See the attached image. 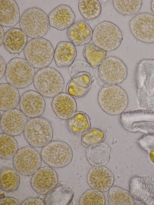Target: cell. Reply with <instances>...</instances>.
<instances>
[{"label": "cell", "mask_w": 154, "mask_h": 205, "mask_svg": "<svg viewBox=\"0 0 154 205\" xmlns=\"http://www.w3.org/2000/svg\"><path fill=\"white\" fill-rule=\"evenodd\" d=\"M135 76L139 106L154 109V59L140 60L137 64Z\"/></svg>", "instance_id": "1"}, {"label": "cell", "mask_w": 154, "mask_h": 205, "mask_svg": "<svg viewBox=\"0 0 154 205\" xmlns=\"http://www.w3.org/2000/svg\"><path fill=\"white\" fill-rule=\"evenodd\" d=\"M70 79L67 84V93L75 98L85 96L90 90L95 78L93 68L87 62L77 60L69 69Z\"/></svg>", "instance_id": "2"}, {"label": "cell", "mask_w": 154, "mask_h": 205, "mask_svg": "<svg viewBox=\"0 0 154 205\" xmlns=\"http://www.w3.org/2000/svg\"><path fill=\"white\" fill-rule=\"evenodd\" d=\"M127 67L119 58L115 56L106 57L97 67L95 78L97 84L103 87L118 85L127 78Z\"/></svg>", "instance_id": "3"}, {"label": "cell", "mask_w": 154, "mask_h": 205, "mask_svg": "<svg viewBox=\"0 0 154 205\" xmlns=\"http://www.w3.org/2000/svg\"><path fill=\"white\" fill-rule=\"evenodd\" d=\"M98 104L106 113L116 115L124 112L128 104V99L125 90L118 85L102 87L97 96Z\"/></svg>", "instance_id": "4"}, {"label": "cell", "mask_w": 154, "mask_h": 205, "mask_svg": "<svg viewBox=\"0 0 154 205\" xmlns=\"http://www.w3.org/2000/svg\"><path fill=\"white\" fill-rule=\"evenodd\" d=\"M33 83L36 91L47 98L54 97L61 93L64 86L61 74L54 68L48 67L35 73Z\"/></svg>", "instance_id": "5"}, {"label": "cell", "mask_w": 154, "mask_h": 205, "mask_svg": "<svg viewBox=\"0 0 154 205\" xmlns=\"http://www.w3.org/2000/svg\"><path fill=\"white\" fill-rule=\"evenodd\" d=\"M19 24L22 30L32 39L42 38L47 33L50 26L48 16L37 7L26 10L20 19Z\"/></svg>", "instance_id": "6"}, {"label": "cell", "mask_w": 154, "mask_h": 205, "mask_svg": "<svg viewBox=\"0 0 154 205\" xmlns=\"http://www.w3.org/2000/svg\"><path fill=\"white\" fill-rule=\"evenodd\" d=\"M26 59L34 68L48 67L54 58V50L51 43L42 38H33L28 42L24 50Z\"/></svg>", "instance_id": "7"}, {"label": "cell", "mask_w": 154, "mask_h": 205, "mask_svg": "<svg viewBox=\"0 0 154 205\" xmlns=\"http://www.w3.org/2000/svg\"><path fill=\"white\" fill-rule=\"evenodd\" d=\"M35 74V68L26 59L15 57L7 64L5 75L8 84L23 89L32 83Z\"/></svg>", "instance_id": "8"}, {"label": "cell", "mask_w": 154, "mask_h": 205, "mask_svg": "<svg viewBox=\"0 0 154 205\" xmlns=\"http://www.w3.org/2000/svg\"><path fill=\"white\" fill-rule=\"evenodd\" d=\"M120 122L123 128L130 133L142 132L154 135V110L142 109L124 112Z\"/></svg>", "instance_id": "9"}, {"label": "cell", "mask_w": 154, "mask_h": 205, "mask_svg": "<svg viewBox=\"0 0 154 205\" xmlns=\"http://www.w3.org/2000/svg\"><path fill=\"white\" fill-rule=\"evenodd\" d=\"M23 133L28 143L35 148L46 146L52 141L53 136V129L49 122L40 117L28 121Z\"/></svg>", "instance_id": "10"}, {"label": "cell", "mask_w": 154, "mask_h": 205, "mask_svg": "<svg viewBox=\"0 0 154 205\" xmlns=\"http://www.w3.org/2000/svg\"><path fill=\"white\" fill-rule=\"evenodd\" d=\"M123 39L119 28L110 21H105L99 23L93 30V43L107 52L117 49Z\"/></svg>", "instance_id": "11"}, {"label": "cell", "mask_w": 154, "mask_h": 205, "mask_svg": "<svg viewBox=\"0 0 154 205\" xmlns=\"http://www.w3.org/2000/svg\"><path fill=\"white\" fill-rule=\"evenodd\" d=\"M41 155L44 162L52 168H61L71 161L73 152L70 146L61 141H51L43 147Z\"/></svg>", "instance_id": "12"}, {"label": "cell", "mask_w": 154, "mask_h": 205, "mask_svg": "<svg viewBox=\"0 0 154 205\" xmlns=\"http://www.w3.org/2000/svg\"><path fill=\"white\" fill-rule=\"evenodd\" d=\"M42 158L32 147L26 146L20 149L13 160L14 167L18 173L24 176L33 175L40 167Z\"/></svg>", "instance_id": "13"}, {"label": "cell", "mask_w": 154, "mask_h": 205, "mask_svg": "<svg viewBox=\"0 0 154 205\" xmlns=\"http://www.w3.org/2000/svg\"><path fill=\"white\" fill-rule=\"evenodd\" d=\"M129 28L133 35L143 42L154 43V15L147 13L136 15L130 20Z\"/></svg>", "instance_id": "14"}, {"label": "cell", "mask_w": 154, "mask_h": 205, "mask_svg": "<svg viewBox=\"0 0 154 205\" xmlns=\"http://www.w3.org/2000/svg\"><path fill=\"white\" fill-rule=\"evenodd\" d=\"M129 191L132 196L147 205H154V176L134 177L130 181Z\"/></svg>", "instance_id": "15"}, {"label": "cell", "mask_w": 154, "mask_h": 205, "mask_svg": "<svg viewBox=\"0 0 154 205\" xmlns=\"http://www.w3.org/2000/svg\"><path fill=\"white\" fill-rule=\"evenodd\" d=\"M56 172L50 167L40 168L32 176L30 184L33 189L41 195H45L55 187L58 182Z\"/></svg>", "instance_id": "16"}, {"label": "cell", "mask_w": 154, "mask_h": 205, "mask_svg": "<svg viewBox=\"0 0 154 205\" xmlns=\"http://www.w3.org/2000/svg\"><path fill=\"white\" fill-rule=\"evenodd\" d=\"M27 117L20 110L14 109L5 111L1 118V129L11 136L19 135L23 132L28 121Z\"/></svg>", "instance_id": "17"}, {"label": "cell", "mask_w": 154, "mask_h": 205, "mask_svg": "<svg viewBox=\"0 0 154 205\" xmlns=\"http://www.w3.org/2000/svg\"><path fill=\"white\" fill-rule=\"evenodd\" d=\"M20 110L27 117H39L44 113L45 103L43 96L37 91L30 90L21 96L19 102Z\"/></svg>", "instance_id": "18"}, {"label": "cell", "mask_w": 154, "mask_h": 205, "mask_svg": "<svg viewBox=\"0 0 154 205\" xmlns=\"http://www.w3.org/2000/svg\"><path fill=\"white\" fill-rule=\"evenodd\" d=\"M88 184L92 189L102 192L108 191L112 186L114 177L111 171L103 166H94L88 172Z\"/></svg>", "instance_id": "19"}, {"label": "cell", "mask_w": 154, "mask_h": 205, "mask_svg": "<svg viewBox=\"0 0 154 205\" xmlns=\"http://www.w3.org/2000/svg\"><path fill=\"white\" fill-rule=\"evenodd\" d=\"M52 107L55 114L62 120H68L76 112L77 105L74 97L68 94L61 92L54 97Z\"/></svg>", "instance_id": "20"}, {"label": "cell", "mask_w": 154, "mask_h": 205, "mask_svg": "<svg viewBox=\"0 0 154 205\" xmlns=\"http://www.w3.org/2000/svg\"><path fill=\"white\" fill-rule=\"evenodd\" d=\"M48 18L51 27L61 31L69 28L74 23L75 15L69 6L61 5L51 11Z\"/></svg>", "instance_id": "21"}, {"label": "cell", "mask_w": 154, "mask_h": 205, "mask_svg": "<svg viewBox=\"0 0 154 205\" xmlns=\"http://www.w3.org/2000/svg\"><path fill=\"white\" fill-rule=\"evenodd\" d=\"M93 30L86 22L81 20L74 23L68 29L67 36L75 46L85 45L92 40Z\"/></svg>", "instance_id": "22"}, {"label": "cell", "mask_w": 154, "mask_h": 205, "mask_svg": "<svg viewBox=\"0 0 154 205\" xmlns=\"http://www.w3.org/2000/svg\"><path fill=\"white\" fill-rule=\"evenodd\" d=\"M28 36L21 29L14 28L5 34L3 44L10 53L17 54L24 50L28 41Z\"/></svg>", "instance_id": "23"}, {"label": "cell", "mask_w": 154, "mask_h": 205, "mask_svg": "<svg viewBox=\"0 0 154 205\" xmlns=\"http://www.w3.org/2000/svg\"><path fill=\"white\" fill-rule=\"evenodd\" d=\"M77 52L75 46L71 42L61 41L57 45L54 59L59 68L70 66L74 63Z\"/></svg>", "instance_id": "24"}, {"label": "cell", "mask_w": 154, "mask_h": 205, "mask_svg": "<svg viewBox=\"0 0 154 205\" xmlns=\"http://www.w3.org/2000/svg\"><path fill=\"white\" fill-rule=\"evenodd\" d=\"M20 16L19 8L15 1H0V25L5 27L14 26L20 21Z\"/></svg>", "instance_id": "25"}, {"label": "cell", "mask_w": 154, "mask_h": 205, "mask_svg": "<svg viewBox=\"0 0 154 205\" xmlns=\"http://www.w3.org/2000/svg\"><path fill=\"white\" fill-rule=\"evenodd\" d=\"M74 194V190L71 188L59 185L45 195L44 202L46 205H67L71 203Z\"/></svg>", "instance_id": "26"}, {"label": "cell", "mask_w": 154, "mask_h": 205, "mask_svg": "<svg viewBox=\"0 0 154 205\" xmlns=\"http://www.w3.org/2000/svg\"><path fill=\"white\" fill-rule=\"evenodd\" d=\"M0 109L6 111L15 109L19 103L20 96L17 88L8 83L0 85Z\"/></svg>", "instance_id": "27"}, {"label": "cell", "mask_w": 154, "mask_h": 205, "mask_svg": "<svg viewBox=\"0 0 154 205\" xmlns=\"http://www.w3.org/2000/svg\"><path fill=\"white\" fill-rule=\"evenodd\" d=\"M110 151L109 146L101 142L88 148L86 152L87 158L90 164L94 166H103L110 159Z\"/></svg>", "instance_id": "28"}, {"label": "cell", "mask_w": 154, "mask_h": 205, "mask_svg": "<svg viewBox=\"0 0 154 205\" xmlns=\"http://www.w3.org/2000/svg\"><path fill=\"white\" fill-rule=\"evenodd\" d=\"M83 55L87 62L93 68H97L106 58L107 52L93 43L84 46Z\"/></svg>", "instance_id": "29"}, {"label": "cell", "mask_w": 154, "mask_h": 205, "mask_svg": "<svg viewBox=\"0 0 154 205\" xmlns=\"http://www.w3.org/2000/svg\"><path fill=\"white\" fill-rule=\"evenodd\" d=\"M17 172L12 169L4 168L1 170V189L6 192L14 191L18 188L20 182Z\"/></svg>", "instance_id": "30"}, {"label": "cell", "mask_w": 154, "mask_h": 205, "mask_svg": "<svg viewBox=\"0 0 154 205\" xmlns=\"http://www.w3.org/2000/svg\"><path fill=\"white\" fill-rule=\"evenodd\" d=\"M107 200L110 205H134V200L130 193L117 186H112L109 190Z\"/></svg>", "instance_id": "31"}, {"label": "cell", "mask_w": 154, "mask_h": 205, "mask_svg": "<svg viewBox=\"0 0 154 205\" xmlns=\"http://www.w3.org/2000/svg\"><path fill=\"white\" fill-rule=\"evenodd\" d=\"M67 125L71 132L77 134L84 133L91 127L89 117L85 113L80 111L76 112L68 120Z\"/></svg>", "instance_id": "32"}, {"label": "cell", "mask_w": 154, "mask_h": 205, "mask_svg": "<svg viewBox=\"0 0 154 205\" xmlns=\"http://www.w3.org/2000/svg\"><path fill=\"white\" fill-rule=\"evenodd\" d=\"M0 157L8 160L13 158L18 150L17 141L12 136L5 133L0 134Z\"/></svg>", "instance_id": "33"}, {"label": "cell", "mask_w": 154, "mask_h": 205, "mask_svg": "<svg viewBox=\"0 0 154 205\" xmlns=\"http://www.w3.org/2000/svg\"><path fill=\"white\" fill-rule=\"evenodd\" d=\"M78 6L80 13L87 20L97 18L101 12V6L97 0H80Z\"/></svg>", "instance_id": "34"}, {"label": "cell", "mask_w": 154, "mask_h": 205, "mask_svg": "<svg viewBox=\"0 0 154 205\" xmlns=\"http://www.w3.org/2000/svg\"><path fill=\"white\" fill-rule=\"evenodd\" d=\"M141 0H114L113 4L115 10L124 16L135 15L140 10L142 4Z\"/></svg>", "instance_id": "35"}, {"label": "cell", "mask_w": 154, "mask_h": 205, "mask_svg": "<svg viewBox=\"0 0 154 205\" xmlns=\"http://www.w3.org/2000/svg\"><path fill=\"white\" fill-rule=\"evenodd\" d=\"M105 138V133L103 130L94 128L84 133L82 136L81 141L84 146L89 148L102 142Z\"/></svg>", "instance_id": "36"}, {"label": "cell", "mask_w": 154, "mask_h": 205, "mask_svg": "<svg viewBox=\"0 0 154 205\" xmlns=\"http://www.w3.org/2000/svg\"><path fill=\"white\" fill-rule=\"evenodd\" d=\"M79 203L81 205H104L106 200L102 192L92 189L87 190L82 195Z\"/></svg>", "instance_id": "37"}, {"label": "cell", "mask_w": 154, "mask_h": 205, "mask_svg": "<svg viewBox=\"0 0 154 205\" xmlns=\"http://www.w3.org/2000/svg\"><path fill=\"white\" fill-rule=\"evenodd\" d=\"M138 142L140 147L149 154L151 161L154 163V135H145L139 138Z\"/></svg>", "instance_id": "38"}, {"label": "cell", "mask_w": 154, "mask_h": 205, "mask_svg": "<svg viewBox=\"0 0 154 205\" xmlns=\"http://www.w3.org/2000/svg\"><path fill=\"white\" fill-rule=\"evenodd\" d=\"M0 204L3 205H19L20 203L16 199L12 197H4L0 200Z\"/></svg>", "instance_id": "39"}, {"label": "cell", "mask_w": 154, "mask_h": 205, "mask_svg": "<svg viewBox=\"0 0 154 205\" xmlns=\"http://www.w3.org/2000/svg\"><path fill=\"white\" fill-rule=\"evenodd\" d=\"M21 205H45L44 201L36 197H30L25 200Z\"/></svg>", "instance_id": "40"}, {"label": "cell", "mask_w": 154, "mask_h": 205, "mask_svg": "<svg viewBox=\"0 0 154 205\" xmlns=\"http://www.w3.org/2000/svg\"><path fill=\"white\" fill-rule=\"evenodd\" d=\"M0 78H1L3 77L5 74L7 66L5 63V61L4 59L0 56Z\"/></svg>", "instance_id": "41"}, {"label": "cell", "mask_w": 154, "mask_h": 205, "mask_svg": "<svg viewBox=\"0 0 154 205\" xmlns=\"http://www.w3.org/2000/svg\"><path fill=\"white\" fill-rule=\"evenodd\" d=\"M5 35L2 26L0 25V46L3 43Z\"/></svg>", "instance_id": "42"}, {"label": "cell", "mask_w": 154, "mask_h": 205, "mask_svg": "<svg viewBox=\"0 0 154 205\" xmlns=\"http://www.w3.org/2000/svg\"><path fill=\"white\" fill-rule=\"evenodd\" d=\"M151 8L152 12L154 14V0H152V1L151 3Z\"/></svg>", "instance_id": "43"}, {"label": "cell", "mask_w": 154, "mask_h": 205, "mask_svg": "<svg viewBox=\"0 0 154 205\" xmlns=\"http://www.w3.org/2000/svg\"></svg>", "instance_id": "44"}]
</instances>
